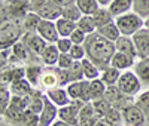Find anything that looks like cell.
Masks as SVG:
<instances>
[{"mask_svg": "<svg viewBox=\"0 0 149 126\" xmlns=\"http://www.w3.org/2000/svg\"><path fill=\"white\" fill-rule=\"evenodd\" d=\"M84 48H85V52H86V58L91 62H94V64L100 68V71L110 67V61L113 58V55L116 54L115 43L104 39V37L100 36L97 31L86 37Z\"/></svg>", "mask_w": 149, "mask_h": 126, "instance_id": "cell-1", "label": "cell"}, {"mask_svg": "<svg viewBox=\"0 0 149 126\" xmlns=\"http://www.w3.org/2000/svg\"><path fill=\"white\" fill-rule=\"evenodd\" d=\"M22 36H24L22 21L18 19L2 21V28H0V46H2V49L12 48L22 39Z\"/></svg>", "mask_w": 149, "mask_h": 126, "instance_id": "cell-2", "label": "cell"}, {"mask_svg": "<svg viewBox=\"0 0 149 126\" xmlns=\"http://www.w3.org/2000/svg\"><path fill=\"white\" fill-rule=\"evenodd\" d=\"M115 24L118 25L121 36H128V37H133L137 31L145 28V19L134 12H128L125 15L115 18Z\"/></svg>", "mask_w": 149, "mask_h": 126, "instance_id": "cell-3", "label": "cell"}, {"mask_svg": "<svg viewBox=\"0 0 149 126\" xmlns=\"http://www.w3.org/2000/svg\"><path fill=\"white\" fill-rule=\"evenodd\" d=\"M30 12L37 14L45 21H57L61 18V8L55 5L54 0H31Z\"/></svg>", "mask_w": 149, "mask_h": 126, "instance_id": "cell-4", "label": "cell"}, {"mask_svg": "<svg viewBox=\"0 0 149 126\" xmlns=\"http://www.w3.org/2000/svg\"><path fill=\"white\" fill-rule=\"evenodd\" d=\"M119 91L127 95V96H134L140 92V87H142V82L139 80V77L136 76L134 71H124L121 74V77L118 80V85Z\"/></svg>", "mask_w": 149, "mask_h": 126, "instance_id": "cell-5", "label": "cell"}, {"mask_svg": "<svg viewBox=\"0 0 149 126\" xmlns=\"http://www.w3.org/2000/svg\"><path fill=\"white\" fill-rule=\"evenodd\" d=\"M84 101H72V103L66 107L58 108V120H63L70 126H78L79 122V113L81 108L84 107Z\"/></svg>", "mask_w": 149, "mask_h": 126, "instance_id": "cell-6", "label": "cell"}, {"mask_svg": "<svg viewBox=\"0 0 149 126\" xmlns=\"http://www.w3.org/2000/svg\"><path fill=\"white\" fill-rule=\"evenodd\" d=\"M21 42H22L24 46L30 50V54L34 58H37V59H40L42 52L45 50V48L48 46V43L37 33H24Z\"/></svg>", "mask_w": 149, "mask_h": 126, "instance_id": "cell-7", "label": "cell"}, {"mask_svg": "<svg viewBox=\"0 0 149 126\" xmlns=\"http://www.w3.org/2000/svg\"><path fill=\"white\" fill-rule=\"evenodd\" d=\"M146 122L145 113L136 104L122 110V123L125 126H145Z\"/></svg>", "mask_w": 149, "mask_h": 126, "instance_id": "cell-8", "label": "cell"}, {"mask_svg": "<svg viewBox=\"0 0 149 126\" xmlns=\"http://www.w3.org/2000/svg\"><path fill=\"white\" fill-rule=\"evenodd\" d=\"M58 119V107L45 95V107L39 114V126H52Z\"/></svg>", "mask_w": 149, "mask_h": 126, "instance_id": "cell-9", "label": "cell"}, {"mask_svg": "<svg viewBox=\"0 0 149 126\" xmlns=\"http://www.w3.org/2000/svg\"><path fill=\"white\" fill-rule=\"evenodd\" d=\"M37 34H39L46 43H52V45H55L57 40L60 39L55 21H45V19H42L39 28H37Z\"/></svg>", "mask_w": 149, "mask_h": 126, "instance_id": "cell-10", "label": "cell"}, {"mask_svg": "<svg viewBox=\"0 0 149 126\" xmlns=\"http://www.w3.org/2000/svg\"><path fill=\"white\" fill-rule=\"evenodd\" d=\"M133 42L137 49V58H149V30L142 28L133 36Z\"/></svg>", "mask_w": 149, "mask_h": 126, "instance_id": "cell-11", "label": "cell"}, {"mask_svg": "<svg viewBox=\"0 0 149 126\" xmlns=\"http://www.w3.org/2000/svg\"><path fill=\"white\" fill-rule=\"evenodd\" d=\"M45 95L58 108L66 107V105H69L72 103V98L69 96L66 87H54V89H48V91H45Z\"/></svg>", "mask_w": 149, "mask_h": 126, "instance_id": "cell-12", "label": "cell"}, {"mask_svg": "<svg viewBox=\"0 0 149 126\" xmlns=\"http://www.w3.org/2000/svg\"><path fill=\"white\" fill-rule=\"evenodd\" d=\"M40 87L45 89H54V87H60L58 86V73H57V67H43L42 71V77H40Z\"/></svg>", "mask_w": 149, "mask_h": 126, "instance_id": "cell-13", "label": "cell"}, {"mask_svg": "<svg viewBox=\"0 0 149 126\" xmlns=\"http://www.w3.org/2000/svg\"><path fill=\"white\" fill-rule=\"evenodd\" d=\"M60 50L55 45L48 43V46L45 48V50L40 55V62L43 64V67H57V62L60 59Z\"/></svg>", "mask_w": 149, "mask_h": 126, "instance_id": "cell-14", "label": "cell"}, {"mask_svg": "<svg viewBox=\"0 0 149 126\" xmlns=\"http://www.w3.org/2000/svg\"><path fill=\"white\" fill-rule=\"evenodd\" d=\"M134 64H136V58L131 55H127V54H122V52H116L110 61V67H113L119 71H125V70L134 67Z\"/></svg>", "mask_w": 149, "mask_h": 126, "instance_id": "cell-15", "label": "cell"}, {"mask_svg": "<svg viewBox=\"0 0 149 126\" xmlns=\"http://www.w3.org/2000/svg\"><path fill=\"white\" fill-rule=\"evenodd\" d=\"M34 89L36 87H33L27 79H19L9 85V91L12 92V95H18V96H30L34 92Z\"/></svg>", "mask_w": 149, "mask_h": 126, "instance_id": "cell-16", "label": "cell"}, {"mask_svg": "<svg viewBox=\"0 0 149 126\" xmlns=\"http://www.w3.org/2000/svg\"><path fill=\"white\" fill-rule=\"evenodd\" d=\"M109 12L112 14L113 18H118L121 15L128 14L130 10H133V0H113L109 6Z\"/></svg>", "mask_w": 149, "mask_h": 126, "instance_id": "cell-17", "label": "cell"}, {"mask_svg": "<svg viewBox=\"0 0 149 126\" xmlns=\"http://www.w3.org/2000/svg\"><path fill=\"white\" fill-rule=\"evenodd\" d=\"M42 71L43 67L40 62H36V64H29L26 65V79L30 82V85L33 87H39L40 85V77H42Z\"/></svg>", "mask_w": 149, "mask_h": 126, "instance_id": "cell-18", "label": "cell"}, {"mask_svg": "<svg viewBox=\"0 0 149 126\" xmlns=\"http://www.w3.org/2000/svg\"><path fill=\"white\" fill-rule=\"evenodd\" d=\"M115 46H116V52H122V54H127V55L137 58V49H136V45L133 42V37L121 36L115 42Z\"/></svg>", "mask_w": 149, "mask_h": 126, "instance_id": "cell-19", "label": "cell"}, {"mask_svg": "<svg viewBox=\"0 0 149 126\" xmlns=\"http://www.w3.org/2000/svg\"><path fill=\"white\" fill-rule=\"evenodd\" d=\"M133 71L139 77L142 85H149V58H142L134 64Z\"/></svg>", "mask_w": 149, "mask_h": 126, "instance_id": "cell-20", "label": "cell"}, {"mask_svg": "<svg viewBox=\"0 0 149 126\" xmlns=\"http://www.w3.org/2000/svg\"><path fill=\"white\" fill-rule=\"evenodd\" d=\"M40 22H42V18L39 15L34 14V12H29L22 19L24 33H37V28H39Z\"/></svg>", "mask_w": 149, "mask_h": 126, "instance_id": "cell-21", "label": "cell"}, {"mask_svg": "<svg viewBox=\"0 0 149 126\" xmlns=\"http://www.w3.org/2000/svg\"><path fill=\"white\" fill-rule=\"evenodd\" d=\"M43 107H45V94H42V91H39V89H34V92L30 95L29 110L36 113V114H40Z\"/></svg>", "mask_w": 149, "mask_h": 126, "instance_id": "cell-22", "label": "cell"}, {"mask_svg": "<svg viewBox=\"0 0 149 126\" xmlns=\"http://www.w3.org/2000/svg\"><path fill=\"white\" fill-rule=\"evenodd\" d=\"M82 62V70H84V77L85 80H95V79H100V68H98L94 62H91L88 58H85L81 61Z\"/></svg>", "mask_w": 149, "mask_h": 126, "instance_id": "cell-23", "label": "cell"}, {"mask_svg": "<svg viewBox=\"0 0 149 126\" xmlns=\"http://www.w3.org/2000/svg\"><path fill=\"white\" fill-rule=\"evenodd\" d=\"M93 19H94V24H95L97 30L115 21V19H113V17H112V14L109 12V9H107V8H100V9H98V10L95 12V14L93 15Z\"/></svg>", "mask_w": 149, "mask_h": 126, "instance_id": "cell-24", "label": "cell"}, {"mask_svg": "<svg viewBox=\"0 0 149 126\" xmlns=\"http://www.w3.org/2000/svg\"><path fill=\"white\" fill-rule=\"evenodd\" d=\"M97 33L100 34V36H103L104 39L113 42V43L121 37V31H119V28H118V25L115 24V21L110 22V24H107V25H104V27H102V28H98Z\"/></svg>", "mask_w": 149, "mask_h": 126, "instance_id": "cell-25", "label": "cell"}, {"mask_svg": "<svg viewBox=\"0 0 149 126\" xmlns=\"http://www.w3.org/2000/svg\"><path fill=\"white\" fill-rule=\"evenodd\" d=\"M121 71L119 70H116V68H113V67H107V68H104L103 71H102V74H100V79L103 80V83L106 85V86H116L118 85V80H119V77H121Z\"/></svg>", "mask_w": 149, "mask_h": 126, "instance_id": "cell-26", "label": "cell"}, {"mask_svg": "<svg viewBox=\"0 0 149 126\" xmlns=\"http://www.w3.org/2000/svg\"><path fill=\"white\" fill-rule=\"evenodd\" d=\"M107 86L103 83L102 79H95V80H90V92H91V101L95 99H102L104 98Z\"/></svg>", "mask_w": 149, "mask_h": 126, "instance_id": "cell-27", "label": "cell"}, {"mask_svg": "<svg viewBox=\"0 0 149 126\" xmlns=\"http://www.w3.org/2000/svg\"><path fill=\"white\" fill-rule=\"evenodd\" d=\"M55 24H57V30H58L60 37H70L72 33L76 30V22L67 21V19H64V18L57 19Z\"/></svg>", "mask_w": 149, "mask_h": 126, "instance_id": "cell-28", "label": "cell"}, {"mask_svg": "<svg viewBox=\"0 0 149 126\" xmlns=\"http://www.w3.org/2000/svg\"><path fill=\"white\" fill-rule=\"evenodd\" d=\"M76 5L81 9L82 15H88V17H93L95 12L102 8L100 5H98L97 0H78Z\"/></svg>", "mask_w": 149, "mask_h": 126, "instance_id": "cell-29", "label": "cell"}, {"mask_svg": "<svg viewBox=\"0 0 149 126\" xmlns=\"http://www.w3.org/2000/svg\"><path fill=\"white\" fill-rule=\"evenodd\" d=\"M82 12L81 9L78 8V5H70V6H66L61 9V18H64L67 21H72V22H78L81 18H82Z\"/></svg>", "mask_w": 149, "mask_h": 126, "instance_id": "cell-30", "label": "cell"}, {"mask_svg": "<svg viewBox=\"0 0 149 126\" xmlns=\"http://www.w3.org/2000/svg\"><path fill=\"white\" fill-rule=\"evenodd\" d=\"M93 103V107H94V113H95V116L98 117V119H104L106 117V114L110 111V108H112V105H110V103L109 101H106L104 98H102V99H95V101H91Z\"/></svg>", "mask_w": 149, "mask_h": 126, "instance_id": "cell-31", "label": "cell"}, {"mask_svg": "<svg viewBox=\"0 0 149 126\" xmlns=\"http://www.w3.org/2000/svg\"><path fill=\"white\" fill-rule=\"evenodd\" d=\"M76 27H78L81 31H84L86 36H90V34H93V33L97 31V27H95V24H94L93 17H88V15H84V17L76 22Z\"/></svg>", "mask_w": 149, "mask_h": 126, "instance_id": "cell-32", "label": "cell"}, {"mask_svg": "<svg viewBox=\"0 0 149 126\" xmlns=\"http://www.w3.org/2000/svg\"><path fill=\"white\" fill-rule=\"evenodd\" d=\"M133 12L140 18H149V0H133Z\"/></svg>", "mask_w": 149, "mask_h": 126, "instance_id": "cell-33", "label": "cell"}, {"mask_svg": "<svg viewBox=\"0 0 149 126\" xmlns=\"http://www.w3.org/2000/svg\"><path fill=\"white\" fill-rule=\"evenodd\" d=\"M10 99H12V92L9 91V87L6 85H2V89H0V113H2V116L8 110Z\"/></svg>", "mask_w": 149, "mask_h": 126, "instance_id": "cell-34", "label": "cell"}, {"mask_svg": "<svg viewBox=\"0 0 149 126\" xmlns=\"http://www.w3.org/2000/svg\"><path fill=\"white\" fill-rule=\"evenodd\" d=\"M69 71V76H70V82H81V80H85L84 77V70H82V62L81 61H74L73 65L67 70Z\"/></svg>", "mask_w": 149, "mask_h": 126, "instance_id": "cell-35", "label": "cell"}, {"mask_svg": "<svg viewBox=\"0 0 149 126\" xmlns=\"http://www.w3.org/2000/svg\"><path fill=\"white\" fill-rule=\"evenodd\" d=\"M136 105H137L146 116V120L149 122V91L142 92L136 96Z\"/></svg>", "mask_w": 149, "mask_h": 126, "instance_id": "cell-36", "label": "cell"}, {"mask_svg": "<svg viewBox=\"0 0 149 126\" xmlns=\"http://www.w3.org/2000/svg\"><path fill=\"white\" fill-rule=\"evenodd\" d=\"M66 91L69 94V96L72 98V101H82V80L81 82H73L70 85L66 86Z\"/></svg>", "mask_w": 149, "mask_h": 126, "instance_id": "cell-37", "label": "cell"}, {"mask_svg": "<svg viewBox=\"0 0 149 126\" xmlns=\"http://www.w3.org/2000/svg\"><path fill=\"white\" fill-rule=\"evenodd\" d=\"M104 120H106L110 126H119V125H122V111L112 107L110 111L106 114Z\"/></svg>", "mask_w": 149, "mask_h": 126, "instance_id": "cell-38", "label": "cell"}, {"mask_svg": "<svg viewBox=\"0 0 149 126\" xmlns=\"http://www.w3.org/2000/svg\"><path fill=\"white\" fill-rule=\"evenodd\" d=\"M69 55L73 58V61H82L86 58V52H85V48L84 45H73V48L70 49Z\"/></svg>", "mask_w": 149, "mask_h": 126, "instance_id": "cell-39", "label": "cell"}, {"mask_svg": "<svg viewBox=\"0 0 149 126\" xmlns=\"http://www.w3.org/2000/svg\"><path fill=\"white\" fill-rule=\"evenodd\" d=\"M55 46L58 48L60 54H69L70 49L73 48V42L70 40V37H60L55 43Z\"/></svg>", "mask_w": 149, "mask_h": 126, "instance_id": "cell-40", "label": "cell"}, {"mask_svg": "<svg viewBox=\"0 0 149 126\" xmlns=\"http://www.w3.org/2000/svg\"><path fill=\"white\" fill-rule=\"evenodd\" d=\"M22 123H24V126H39V114H36V113H33L30 110H26Z\"/></svg>", "mask_w": 149, "mask_h": 126, "instance_id": "cell-41", "label": "cell"}, {"mask_svg": "<svg viewBox=\"0 0 149 126\" xmlns=\"http://www.w3.org/2000/svg\"><path fill=\"white\" fill-rule=\"evenodd\" d=\"M73 58L69 55V54H61L60 55V59L57 62V67L61 68V70H69L72 65H73Z\"/></svg>", "mask_w": 149, "mask_h": 126, "instance_id": "cell-42", "label": "cell"}, {"mask_svg": "<svg viewBox=\"0 0 149 126\" xmlns=\"http://www.w3.org/2000/svg\"><path fill=\"white\" fill-rule=\"evenodd\" d=\"M86 36L84 31H81L78 27H76V30H74L73 33H72V36H70V40L73 42V45H84L85 43V40H86Z\"/></svg>", "mask_w": 149, "mask_h": 126, "instance_id": "cell-43", "label": "cell"}, {"mask_svg": "<svg viewBox=\"0 0 149 126\" xmlns=\"http://www.w3.org/2000/svg\"><path fill=\"white\" fill-rule=\"evenodd\" d=\"M54 2H55V5H57V6H60L61 9H63V8H66V6L74 5V3L78 2V0H54Z\"/></svg>", "mask_w": 149, "mask_h": 126, "instance_id": "cell-44", "label": "cell"}, {"mask_svg": "<svg viewBox=\"0 0 149 126\" xmlns=\"http://www.w3.org/2000/svg\"><path fill=\"white\" fill-rule=\"evenodd\" d=\"M3 2H8V3H22V5H30L31 0H3Z\"/></svg>", "mask_w": 149, "mask_h": 126, "instance_id": "cell-45", "label": "cell"}, {"mask_svg": "<svg viewBox=\"0 0 149 126\" xmlns=\"http://www.w3.org/2000/svg\"><path fill=\"white\" fill-rule=\"evenodd\" d=\"M97 2H98V5H100L102 8H104V6H109L113 0H97Z\"/></svg>", "mask_w": 149, "mask_h": 126, "instance_id": "cell-46", "label": "cell"}, {"mask_svg": "<svg viewBox=\"0 0 149 126\" xmlns=\"http://www.w3.org/2000/svg\"><path fill=\"white\" fill-rule=\"evenodd\" d=\"M52 126H70V125H67L66 122H63V120H57Z\"/></svg>", "mask_w": 149, "mask_h": 126, "instance_id": "cell-47", "label": "cell"}, {"mask_svg": "<svg viewBox=\"0 0 149 126\" xmlns=\"http://www.w3.org/2000/svg\"><path fill=\"white\" fill-rule=\"evenodd\" d=\"M97 126H110V125H109V123H107V122H106L104 119H102V120H98Z\"/></svg>", "mask_w": 149, "mask_h": 126, "instance_id": "cell-48", "label": "cell"}, {"mask_svg": "<svg viewBox=\"0 0 149 126\" xmlns=\"http://www.w3.org/2000/svg\"><path fill=\"white\" fill-rule=\"evenodd\" d=\"M145 28H148V30H149V18H148V19H145Z\"/></svg>", "mask_w": 149, "mask_h": 126, "instance_id": "cell-49", "label": "cell"}, {"mask_svg": "<svg viewBox=\"0 0 149 126\" xmlns=\"http://www.w3.org/2000/svg\"><path fill=\"white\" fill-rule=\"evenodd\" d=\"M119 126H125V125H124V123H122V125H119Z\"/></svg>", "mask_w": 149, "mask_h": 126, "instance_id": "cell-50", "label": "cell"}, {"mask_svg": "<svg viewBox=\"0 0 149 126\" xmlns=\"http://www.w3.org/2000/svg\"><path fill=\"white\" fill-rule=\"evenodd\" d=\"M148 126H149V122H148Z\"/></svg>", "mask_w": 149, "mask_h": 126, "instance_id": "cell-51", "label": "cell"}]
</instances>
